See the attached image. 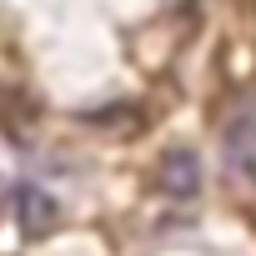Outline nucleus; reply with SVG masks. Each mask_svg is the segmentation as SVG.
Returning a JSON list of instances; mask_svg holds the SVG:
<instances>
[{"instance_id": "nucleus-3", "label": "nucleus", "mask_w": 256, "mask_h": 256, "mask_svg": "<svg viewBox=\"0 0 256 256\" xmlns=\"http://www.w3.org/2000/svg\"><path fill=\"white\" fill-rule=\"evenodd\" d=\"M136 106H100V110H80L86 126H120V120H131Z\"/></svg>"}, {"instance_id": "nucleus-2", "label": "nucleus", "mask_w": 256, "mask_h": 256, "mask_svg": "<svg viewBox=\"0 0 256 256\" xmlns=\"http://www.w3.org/2000/svg\"><path fill=\"white\" fill-rule=\"evenodd\" d=\"M16 226H20V236L46 241V236L60 226V206H56V196L40 191V186H20V191H16Z\"/></svg>"}, {"instance_id": "nucleus-1", "label": "nucleus", "mask_w": 256, "mask_h": 256, "mask_svg": "<svg viewBox=\"0 0 256 256\" xmlns=\"http://www.w3.org/2000/svg\"><path fill=\"white\" fill-rule=\"evenodd\" d=\"M156 191L171 196V201H191V196H201V156H196L191 146H171V151H161V161H156Z\"/></svg>"}]
</instances>
